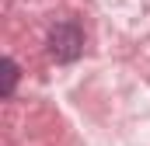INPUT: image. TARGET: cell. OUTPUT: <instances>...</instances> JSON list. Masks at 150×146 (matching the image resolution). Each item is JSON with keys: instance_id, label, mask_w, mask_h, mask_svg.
<instances>
[{"instance_id": "obj_1", "label": "cell", "mask_w": 150, "mask_h": 146, "mask_svg": "<svg viewBox=\"0 0 150 146\" xmlns=\"http://www.w3.org/2000/svg\"><path fill=\"white\" fill-rule=\"evenodd\" d=\"M77 45H80V35H77L74 28H56V32H52V52H56L59 59L77 56Z\"/></svg>"}, {"instance_id": "obj_2", "label": "cell", "mask_w": 150, "mask_h": 146, "mask_svg": "<svg viewBox=\"0 0 150 146\" xmlns=\"http://www.w3.org/2000/svg\"><path fill=\"white\" fill-rule=\"evenodd\" d=\"M0 70H4L0 94H4V98H11V94H14V84H18V66H14V59H4V63H0Z\"/></svg>"}]
</instances>
